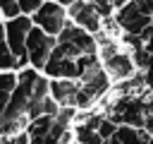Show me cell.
<instances>
[{
    "label": "cell",
    "mask_w": 153,
    "mask_h": 144,
    "mask_svg": "<svg viewBox=\"0 0 153 144\" xmlns=\"http://www.w3.org/2000/svg\"><path fill=\"white\" fill-rule=\"evenodd\" d=\"M55 46H57V36L45 34L41 26H31V31L26 36V53H29L31 67L33 70H43Z\"/></svg>",
    "instance_id": "obj_3"
},
{
    "label": "cell",
    "mask_w": 153,
    "mask_h": 144,
    "mask_svg": "<svg viewBox=\"0 0 153 144\" xmlns=\"http://www.w3.org/2000/svg\"><path fill=\"white\" fill-rule=\"evenodd\" d=\"M143 130L153 137V115H148V120H146V125H143Z\"/></svg>",
    "instance_id": "obj_18"
},
{
    "label": "cell",
    "mask_w": 153,
    "mask_h": 144,
    "mask_svg": "<svg viewBox=\"0 0 153 144\" xmlns=\"http://www.w3.org/2000/svg\"><path fill=\"white\" fill-rule=\"evenodd\" d=\"M76 94H79V79H50V96L60 108L62 106L74 108Z\"/></svg>",
    "instance_id": "obj_8"
},
{
    "label": "cell",
    "mask_w": 153,
    "mask_h": 144,
    "mask_svg": "<svg viewBox=\"0 0 153 144\" xmlns=\"http://www.w3.org/2000/svg\"><path fill=\"white\" fill-rule=\"evenodd\" d=\"M33 26V19H29V14L24 17H14L7 22L5 26V43L10 46L12 55L17 58V70H24L29 65V53H26V36Z\"/></svg>",
    "instance_id": "obj_2"
},
{
    "label": "cell",
    "mask_w": 153,
    "mask_h": 144,
    "mask_svg": "<svg viewBox=\"0 0 153 144\" xmlns=\"http://www.w3.org/2000/svg\"><path fill=\"white\" fill-rule=\"evenodd\" d=\"M151 24H153V14H151Z\"/></svg>",
    "instance_id": "obj_23"
},
{
    "label": "cell",
    "mask_w": 153,
    "mask_h": 144,
    "mask_svg": "<svg viewBox=\"0 0 153 144\" xmlns=\"http://www.w3.org/2000/svg\"><path fill=\"white\" fill-rule=\"evenodd\" d=\"M45 77L50 79H79V65H76V58H69L65 55L57 46L53 48L45 67H43Z\"/></svg>",
    "instance_id": "obj_7"
},
{
    "label": "cell",
    "mask_w": 153,
    "mask_h": 144,
    "mask_svg": "<svg viewBox=\"0 0 153 144\" xmlns=\"http://www.w3.org/2000/svg\"><path fill=\"white\" fill-rule=\"evenodd\" d=\"M0 12L5 14V17H10V19H14V17H19V0H0Z\"/></svg>",
    "instance_id": "obj_13"
},
{
    "label": "cell",
    "mask_w": 153,
    "mask_h": 144,
    "mask_svg": "<svg viewBox=\"0 0 153 144\" xmlns=\"http://www.w3.org/2000/svg\"><path fill=\"white\" fill-rule=\"evenodd\" d=\"M2 41H5V26L0 24V43H2Z\"/></svg>",
    "instance_id": "obj_20"
},
{
    "label": "cell",
    "mask_w": 153,
    "mask_h": 144,
    "mask_svg": "<svg viewBox=\"0 0 153 144\" xmlns=\"http://www.w3.org/2000/svg\"><path fill=\"white\" fill-rule=\"evenodd\" d=\"M67 17H69L76 26L86 29V31L93 34V36L100 34V29H103V17L98 14L96 5L88 2V0H76V2H72V5L67 7Z\"/></svg>",
    "instance_id": "obj_5"
},
{
    "label": "cell",
    "mask_w": 153,
    "mask_h": 144,
    "mask_svg": "<svg viewBox=\"0 0 153 144\" xmlns=\"http://www.w3.org/2000/svg\"><path fill=\"white\" fill-rule=\"evenodd\" d=\"M55 2H60V5H65V7H69L72 2H76V0H55Z\"/></svg>",
    "instance_id": "obj_19"
},
{
    "label": "cell",
    "mask_w": 153,
    "mask_h": 144,
    "mask_svg": "<svg viewBox=\"0 0 153 144\" xmlns=\"http://www.w3.org/2000/svg\"><path fill=\"white\" fill-rule=\"evenodd\" d=\"M10 96H12V94H7V91H0V115L5 113V108H7V103H10Z\"/></svg>",
    "instance_id": "obj_15"
},
{
    "label": "cell",
    "mask_w": 153,
    "mask_h": 144,
    "mask_svg": "<svg viewBox=\"0 0 153 144\" xmlns=\"http://www.w3.org/2000/svg\"><path fill=\"white\" fill-rule=\"evenodd\" d=\"M67 22H69L67 7L60 5V2H55V0L43 2V5L33 12V24L41 26V29H43L45 34H50V36H57V34L65 29Z\"/></svg>",
    "instance_id": "obj_4"
},
{
    "label": "cell",
    "mask_w": 153,
    "mask_h": 144,
    "mask_svg": "<svg viewBox=\"0 0 153 144\" xmlns=\"http://www.w3.org/2000/svg\"><path fill=\"white\" fill-rule=\"evenodd\" d=\"M103 2H110V5L115 7V12H117V10H120V7H124L129 0H103ZM96 5H98V2H96Z\"/></svg>",
    "instance_id": "obj_17"
},
{
    "label": "cell",
    "mask_w": 153,
    "mask_h": 144,
    "mask_svg": "<svg viewBox=\"0 0 153 144\" xmlns=\"http://www.w3.org/2000/svg\"><path fill=\"white\" fill-rule=\"evenodd\" d=\"M103 144H112V142H110V139H103Z\"/></svg>",
    "instance_id": "obj_21"
},
{
    "label": "cell",
    "mask_w": 153,
    "mask_h": 144,
    "mask_svg": "<svg viewBox=\"0 0 153 144\" xmlns=\"http://www.w3.org/2000/svg\"><path fill=\"white\" fill-rule=\"evenodd\" d=\"M151 134L143 127H129V125H120L117 132L112 134V144H148Z\"/></svg>",
    "instance_id": "obj_9"
},
{
    "label": "cell",
    "mask_w": 153,
    "mask_h": 144,
    "mask_svg": "<svg viewBox=\"0 0 153 144\" xmlns=\"http://www.w3.org/2000/svg\"><path fill=\"white\" fill-rule=\"evenodd\" d=\"M43 2H45V0H19V10H22L24 14H33Z\"/></svg>",
    "instance_id": "obj_14"
},
{
    "label": "cell",
    "mask_w": 153,
    "mask_h": 144,
    "mask_svg": "<svg viewBox=\"0 0 153 144\" xmlns=\"http://www.w3.org/2000/svg\"><path fill=\"white\" fill-rule=\"evenodd\" d=\"M148 144H153V137H151V139H148Z\"/></svg>",
    "instance_id": "obj_22"
},
{
    "label": "cell",
    "mask_w": 153,
    "mask_h": 144,
    "mask_svg": "<svg viewBox=\"0 0 153 144\" xmlns=\"http://www.w3.org/2000/svg\"><path fill=\"white\" fill-rule=\"evenodd\" d=\"M143 79H146V86H148V91L153 94V67H148V70L143 72Z\"/></svg>",
    "instance_id": "obj_16"
},
{
    "label": "cell",
    "mask_w": 153,
    "mask_h": 144,
    "mask_svg": "<svg viewBox=\"0 0 153 144\" xmlns=\"http://www.w3.org/2000/svg\"><path fill=\"white\" fill-rule=\"evenodd\" d=\"M117 127H120L117 122H112L110 118H103L100 125H98V134H100L103 139H112V134L117 132Z\"/></svg>",
    "instance_id": "obj_12"
},
{
    "label": "cell",
    "mask_w": 153,
    "mask_h": 144,
    "mask_svg": "<svg viewBox=\"0 0 153 144\" xmlns=\"http://www.w3.org/2000/svg\"><path fill=\"white\" fill-rule=\"evenodd\" d=\"M115 22L120 24V29H122L124 34L139 36V34L151 24V14H146L134 0H129L124 7H120V10L115 12Z\"/></svg>",
    "instance_id": "obj_6"
},
{
    "label": "cell",
    "mask_w": 153,
    "mask_h": 144,
    "mask_svg": "<svg viewBox=\"0 0 153 144\" xmlns=\"http://www.w3.org/2000/svg\"><path fill=\"white\" fill-rule=\"evenodd\" d=\"M74 132V144H103V137L98 134V130L88 127L86 122H76Z\"/></svg>",
    "instance_id": "obj_10"
},
{
    "label": "cell",
    "mask_w": 153,
    "mask_h": 144,
    "mask_svg": "<svg viewBox=\"0 0 153 144\" xmlns=\"http://www.w3.org/2000/svg\"><path fill=\"white\" fill-rule=\"evenodd\" d=\"M14 67H17V58L12 55L10 46L2 41L0 43V70H14Z\"/></svg>",
    "instance_id": "obj_11"
},
{
    "label": "cell",
    "mask_w": 153,
    "mask_h": 144,
    "mask_svg": "<svg viewBox=\"0 0 153 144\" xmlns=\"http://www.w3.org/2000/svg\"><path fill=\"white\" fill-rule=\"evenodd\" d=\"M57 48L69 55V58H79V55H91L98 53V41L93 34H88L86 29L76 26L72 19L65 24V29L57 34Z\"/></svg>",
    "instance_id": "obj_1"
}]
</instances>
